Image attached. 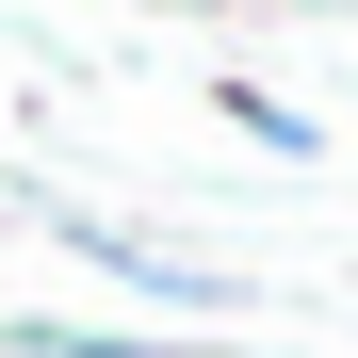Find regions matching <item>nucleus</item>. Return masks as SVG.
<instances>
[{
	"instance_id": "1",
	"label": "nucleus",
	"mask_w": 358,
	"mask_h": 358,
	"mask_svg": "<svg viewBox=\"0 0 358 358\" xmlns=\"http://www.w3.org/2000/svg\"><path fill=\"white\" fill-rule=\"evenodd\" d=\"M33 212L66 228L82 261H114V277L147 293V310H228V261H196V245H147V228H114V212H66V196H33Z\"/></svg>"
},
{
	"instance_id": "2",
	"label": "nucleus",
	"mask_w": 358,
	"mask_h": 358,
	"mask_svg": "<svg viewBox=\"0 0 358 358\" xmlns=\"http://www.w3.org/2000/svg\"><path fill=\"white\" fill-rule=\"evenodd\" d=\"M17 358H196V342H114V326H17Z\"/></svg>"
},
{
	"instance_id": "3",
	"label": "nucleus",
	"mask_w": 358,
	"mask_h": 358,
	"mask_svg": "<svg viewBox=\"0 0 358 358\" xmlns=\"http://www.w3.org/2000/svg\"><path fill=\"white\" fill-rule=\"evenodd\" d=\"M228 114H245V131H261V147H277V163H310V114H293V98H277V82H228Z\"/></svg>"
}]
</instances>
